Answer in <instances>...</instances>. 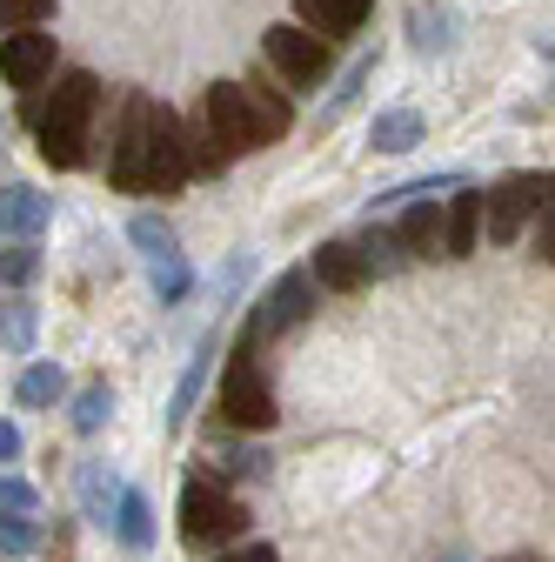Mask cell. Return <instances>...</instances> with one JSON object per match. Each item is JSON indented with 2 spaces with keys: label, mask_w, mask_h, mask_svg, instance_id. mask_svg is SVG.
Returning a JSON list of instances; mask_svg holds the SVG:
<instances>
[{
  "label": "cell",
  "mask_w": 555,
  "mask_h": 562,
  "mask_svg": "<svg viewBox=\"0 0 555 562\" xmlns=\"http://www.w3.org/2000/svg\"><path fill=\"white\" fill-rule=\"evenodd\" d=\"M194 175L188 155V127L174 108H161L155 94H127L121 127H114V155H107V188L121 194H174Z\"/></svg>",
  "instance_id": "1"
},
{
  "label": "cell",
  "mask_w": 555,
  "mask_h": 562,
  "mask_svg": "<svg viewBox=\"0 0 555 562\" xmlns=\"http://www.w3.org/2000/svg\"><path fill=\"white\" fill-rule=\"evenodd\" d=\"M254 348H261V341L241 328V341L228 348V369H222V395H215L222 422H228V429H241V436L274 429V389H268V375H261V362H254Z\"/></svg>",
  "instance_id": "2"
},
{
  "label": "cell",
  "mask_w": 555,
  "mask_h": 562,
  "mask_svg": "<svg viewBox=\"0 0 555 562\" xmlns=\"http://www.w3.org/2000/svg\"><path fill=\"white\" fill-rule=\"evenodd\" d=\"M181 536H188L194 549H222V542L248 536L241 496H235L228 482H215V475H194V482L181 488Z\"/></svg>",
  "instance_id": "3"
},
{
  "label": "cell",
  "mask_w": 555,
  "mask_h": 562,
  "mask_svg": "<svg viewBox=\"0 0 555 562\" xmlns=\"http://www.w3.org/2000/svg\"><path fill=\"white\" fill-rule=\"evenodd\" d=\"M261 54H268L274 75H282L288 94H308V88L328 81V41H321L315 27H302V21L268 27V34H261Z\"/></svg>",
  "instance_id": "4"
},
{
  "label": "cell",
  "mask_w": 555,
  "mask_h": 562,
  "mask_svg": "<svg viewBox=\"0 0 555 562\" xmlns=\"http://www.w3.org/2000/svg\"><path fill=\"white\" fill-rule=\"evenodd\" d=\"M548 188H555V175H502L489 194H482V235H489L496 248L522 241V228L535 222V207L548 201Z\"/></svg>",
  "instance_id": "5"
},
{
  "label": "cell",
  "mask_w": 555,
  "mask_h": 562,
  "mask_svg": "<svg viewBox=\"0 0 555 562\" xmlns=\"http://www.w3.org/2000/svg\"><path fill=\"white\" fill-rule=\"evenodd\" d=\"M315 315V274L308 268H288L274 289L254 302V315H248V335L254 341H274V335H295L302 322Z\"/></svg>",
  "instance_id": "6"
},
{
  "label": "cell",
  "mask_w": 555,
  "mask_h": 562,
  "mask_svg": "<svg viewBox=\"0 0 555 562\" xmlns=\"http://www.w3.org/2000/svg\"><path fill=\"white\" fill-rule=\"evenodd\" d=\"M0 81H8L21 101H34L54 81V34H41V27L0 34Z\"/></svg>",
  "instance_id": "7"
},
{
  "label": "cell",
  "mask_w": 555,
  "mask_h": 562,
  "mask_svg": "<svg viewBox=\"0 0 555 562\" xmlns=\"http://www.w3.org/2000/svg\"><path fill=\"white\" fill-rule=\"evenodd\" d=\"M54 94L41 101V108H27V121L41 127V121H54V127H88L94 121V108H101V81L88 75V67H67L60 81H47Z\"/></svg>",
  "instance_id": "8"
},
{
  "label": "cell",
  "mask_w": 555,
  "mask_h": 562,
  "mask_svg": "<svg viewBox=\"0 0 555 562\" xmlns=\"http://www.w3.org/2000/svg\"><path fill=\"white\" fill-rule=\"evenodd\" d=\"M235 101H241V127L254 148H268V140H282L295 127V101L288 88H268V81H235Z\"/></svg>",
  "instance_id": "9"
},
{
  "label": "cell",
  "mask_w": 555,
  "mask_h": 562,
  "mask_svg": "<svg viewBox=\"0 0 555 562\" xmlns=\"http://www.w3.org/2000/svg\"><path fill=\"white\" fill-rule=\"evenodd\" d=\"M395 235H401L408 261H449V222H442V201L435 194H408Z\"/></svg>",
  "instance_id": "10"
},
{
  "label": "cell",
  "mask_w": 555,
  "mask_h": 562,
  "mask_svg": "<svg viewBox=\"0 0 555 562\" xmlns=\"http://www.w3.org/2000/svg\"><path fill=\"white\" fill-rule=\"evenodd\" d=\"M215 356H222V328H201L194 356H188V369L174 382V402H168V429H188V422H194V402H201L207 375H215Z\"/></svg>",
  "instance_id": "11"
},
{
  "label": "cell",
  "mask_w": 555,
  "mask_h": 562,
  "mask_svg": "<svg viewBox=\"0 0 555 562\" xmlns=\"http://www.w3.org/2000/svg\"><path fill=\"white\" fill-rule=\"evenodd\" d=\"M308 274L321 281V289H328V295H362V289H369V281H375L355 241H321V248H315V261H308Z\"/></svg>",
  "instance_id": "12"
},
{
  "label": "cell",
  "mask_w": 555,
  "mask_h": 562,
  "mask_svg": "<svg viewBox=\"0 0 555 562\" xmlns=\"http://www.w3.org/2000/svg\"><path fill=\"white\" fill-rule=\"evenodd\" d=\"M47 222H54V201H47L41 188H27V181L0 188V241H27V235H41Z\"/></svg>",
  "instance_id": "13"
},
{
  "label": "cell",
  "mask_w": 555,
  "mask_h": 562,
  "mask_svg": "<svg viewBox=\"0 0 555 562\" xmlns=\"http://www.w3.org/2000/svg\"><path fill=\"white\" fill-rule=\"evenodd\" d=\"M107 529H114V542H121L127 555H148V549H155V503L141 496V488H127V482H121Z\"/></svg>",
  "instance_id": "14"
},
{
  "label": "cell",
  "mask_w": 555,
  "mask_h": 562,
  "mask_svg": "<svg viewBox=\"0 0 555 562\" xmlns=\"http://www.w3.org/2000/svg\"><path fill=\"white\" fill-rule=\"evenodd\" d=\"M295 14H302V27H315L321 41H349V34L375 14V0H295Z\"/></svg>",
  "instance_id": "15"
},
{
  "label": "cell",
  "mask_w": 555,
  "mask_h": 562,
  "mask_svg": "<svg viewBox=\"0 0 555 562\" xmlns=\"http://www.w3.org/2000/svg\"><path fill=\"white\" fill-rule=\"evenodd\" d=\"M422 140H429V121L415 108H382L369 121V148H382V155H408V148H422Z\"/></svg>",
  "instance_id": "16"
},
{
  "label": "cell",
  "mask_w": 555,
  "mask_h": 562,
  "mask_svg": "<svg viewBox=\"0 0 555 562\" xmlns=\"http://www.w3.org/2000/svg\"><path fill=\"white\" fill-rule=\"evenodd\" d=\"M442 222H449V261H468V255L482 248V188H462V194H449Z\"/></svg>",
  "instance_id": "17"
},
{
  "label": "cell",
  "mask_w": 555,
  "mask_h": 562,
  "mask_svg": "<svg viewBox=\"0 0 555 562\" xmlns=\"http://www.w3.org/2000/svg\"><path fill=\"white\" fill-rule=\"evenodd\" d=\"M114 496H121L114 469H107V462H81V516H88L94 529H107V516H114Z\"/></svg>",
  "instance_id": "18"
},
{
  "label": "cell",
  "mask_w": 555,
  "mask_h": 562,
  "mask_svg": "<svg viewBox=\"0 0 555 562\" xmlns=\"http://www.w3.org/2000/svg\"><path fill=\"white\" fill-rule=\"evenodd\" d=\"M355 248H362V261H369V274H375V281L408 268V248H401V235H395V228H375V215H369V228L355 235Z\"/></svg>",
  "instance_id": "19"
},
{
  "label": "cell",
  "mask_w": 555,
  "mask_h": 562,
  "mask_svg": "<svg viewBox=\"0 0 555 562\" xmlns=\"http://www.w3.org/2000/svg\"><path fill=\"white\" fill-rule=\"evenodd\" d=\"M34 134H41V161L47 168H88V127H54V121H41Z\"/></svg>",
  "instance_id": "20"
},
{
  "label": "cell",
  "mask_w": 555,
  "mask_h": 562,
  "mask_svg": "<svg viewBox=\"0 0 555 562\" xmlns=\"http://www.w3.org/2000/svg\"><path fill=\"white\" fill-rule=\"evenodd\" d=\"M67 395V369L60 362H34V369H21V382H14V402L21 408H54Z\"/></svg>",
  "instance_id": "21"
},
{
  "label": "cell",
  "mask_w": 555,
  "mask_h": 562,
  "mask_svg": "<svg viewBox=\"0 0 555 562\" xmlns=\"http://www.w3.org/2000/svg\"><path fill=\"white\" fill-rule=\"evenodd\" d=\"M34 335H41V308L34 302H0V348L8 356H34Z\"/></svg>",
  "instance_id": "22"
},
{
  "label": "cell",
  "mask_w": 555,
  "mask_h": 562,
  "mask_svg": "<svg viewBox=\"0 0 555 562\" xmlns=\"http://www.w3.org/2000/svg\"><path fill=\"white\" fill-rule=\"evenodd\" d=\"M148 281H155V302H161V308H174V302H188V289H194V268H188V255L174 248V255L148 261Z\"/></svg>",
  "instance_id": "23"
},
{
  "label": "cell",
  "mask_w": 555,
  "mask_h": 562,
  "mask_svg": "<svg viewBox=\"0 0 555 562\" xmlns=\"http://www.w3.org/2000/svg\"><path fill=\"white\" fill-rule=\"evenodd\" d=\"M107 415H114V389H107V382H88V389L75 395V408H67L75 436H101V429H107Z\"/></svg>",
  "instance_id": "24"
},
{
  "label": "cell",
  "mask_w": 555,
  "mask_h": 562,
  "mask_svg": "<svg viewBox=\"0 0 555 562\" xmlns=\"http://www.w3.org/2000/svg\"><path fill=\"white\" fill-rule=\"evenodd\" d=\"M41 274V235L27 241H0V289H27Z\"/></svg>",
  "instance_id": "25"
},
{
  "label": "cell",
  "mask_w": 555,
  "mask_h": 562,
  "mask_svg": "<svg viewBox=\"0 0 555 562\" xmlns=\"http://www.w3.org/2000/svg\"><path fill=\"white\" fill-rule=\"evenodd\" d=\"M369 81H375V54H362V60L349 67V75L335 81V94L321 101V121H341V114H349V108L362 101V88H369Z\"/></svg>",
  "instance_id": "26"
},
{
  "label": "cell",
  "mask_w": 555,
  "mask_h": 562,
  "mask_svg": "<svg viewBox=\"0 0 555 562\" xmlns=\"http://www.w3.org/2000/svg\"><path fill=\"white\" fill-rule=\"evenodd\" d=\"M127 241H134V255H141V261H161V255H174L181 241H174V228L161 222V215H134L127 222Z\"/></svg>",
  "instance_id": "27"
},
{
  "label": "cell",
  "mask_w": 555,
  "mask_h": 562,
  "mask_svg": "<svg viewBox=\"0 0 555 562\" xmlns=\"http://www.w3.org/2000/svg\"><path fill=\"white\" fill-rule=\"evenodd\" d=\"M449 27H455V14H442V8H435V14H408V41L422 47V54H449V47H455Z\"/></svg>",
  "instance_id": "28"
},
{
  "label": "cell",
  "mask_w": 555,
  "mask_h": 562,
  "mask_svg": "<svg viewBox=\"0 0 555 562\" xmlns=\"http://www.w3.org/2000/svg\"><path fill=\"white\" fill-rule=\"evenodd\" d=\"M34 549H41V529L21 509H0V555H34Z\"/></svg>",
  "instance_id": "29"
},
{
  "label": "cell",
  "mask_w": 555,
  "mask_h": 562,
  "mask_svg": "<svg viewBox=\"0 0 555 562\" xmlns=\"http://www.w3.org/2000/svg\"><path fill=\"white\" fill-rule=\"evenodd\" d=\"M54 21V0H0V34L14 27H47Z\"/></svg>",
  "instance_id": "30"
},
{
  "label": "cell",
  "mask_w": 555,
  "mask_h": 562,
  "mask_svg": "<svg viewBox=\"0 0 555 562\" xmlns=\"http://www.w3.org/2000/svg\"><path fill=\"white\" fill-rule=\"evenodd\" d=\"M248 274H254V261H248V255H235V261H228V268L215 274V322H222V308H228V302L241 295V281H248Z\"/></svg>",
  "instance_id": "31"
},
{
  "label": "cell",
  "mask_w": 555,
  "mask_h": 562,
  "mask_svg": "<svg viewBox=\"0 0 555 562\" xmlns=\"http://www.w3.org/2000/svg\"><path fill=\"white\" fill-rule=\"evenodd\" d=\"M0 509H21V516H34V509H41V488L0 469Z\"/></svg>",
  "instance_id": "32"
},
{
  "label": "cell",
  "mask_w": 555,
  "mask_h": 562,
  "mask_svg": "<svg viewBox=\"0 0 555 562\" xmlns=\"http://www.w3.org/2000/svg\"><path fill=\"white\" fill-rule=\"evenodd\" d=\"M222 462H228V475H268L261 449H222Z\"/></svg>",
  "instance_id": "33"
},
{
  "label": "cell",
  "mask_w": 555,
  "mask_h": 562,
  "mask_svg": "<svg viewBox=\"0 0 555 562\" xmlns=\"http://www.w3.org/2000/svg\"><path fill=\"white\" fill-rule=\"evenodd\" d=\"M215 562H282V555H274V542H248V549H228Z\"/></svg>",
  "instance_id": "34"
},
{
  "label": "cell",
  "mask_w": 555,
  "mask_h": 562,
  "mask_svg": "<svg viewBox=\"0 0 555 562\" xmlns=\"http://www.w3.org/2000/svg\"><path fill=\"white\" fill-rule=\"evenodd\" d=\"M21 456V429H14V422H0V469H8Z\"/></svg>",
  "instance_id": "35"
},
{
  "label": "cell",
  "mask_w": 555,
  "mask_h": 562,
  "mask_svg": "<svg viewBox=\"0 0 555 562\" xmlns=\"http://www.w3.org/2000/svg\"><path fill=\"white\" fill-rule=\"evenodd\" d=\"M47 562H75V542H67V529H60V536L47 542Z\"/></svg>",
  "instance_id": "36"
},
{
  "label": "cell",
  "mask_w": 555,
  "mask_h": 562,
  "mask_svg": "<svg viewBox=\"0 0 555 562\" xmlns=\"http://www.w3.org/2000/svg\"><path fill=\"white\" fill-rule=\"evenodd\" d=\"M449 562H468V555H449Z\"/></svg>",
  "instance_id": "37"
},
{
  "label": "cell",
  "mask_w": 555,
  "mask_h": 562,
  "mask_svg": "<svg viewBox=\"0 0 555 562\" xmlns=\"http://www.w3.org/2000/svg\"><path fill=\"white\" fill-rule=\"evenodd\" d=\"M548 60H555V47H548Z\"/></svg>",
  "instance_id": "38"
},
{
  "label": "cell",
  "mask_w": 555,
  "mask_h": 562,
  "mask_svg": "<svg viewBox=\"0 0 555 562\" xmlns=\"http://www.w3.org/2000/svg\"><path fill=\"white\" fill-rule=\"evenodd\" d=\"M516 562H529V555H516Z\"/></svg>",
  "instance_id": "39"
}]
</instances>
